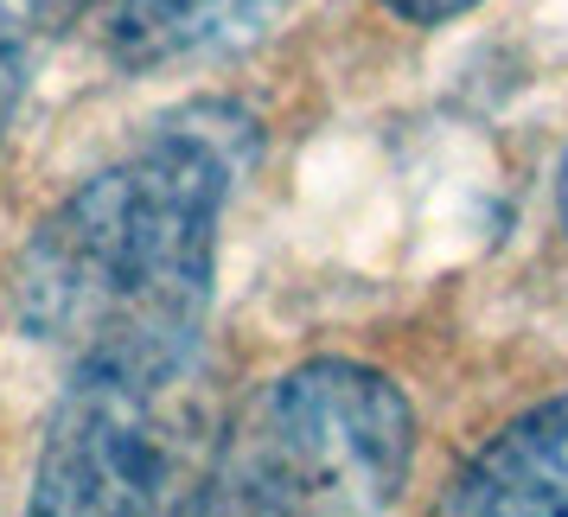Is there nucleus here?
<instances>
[{
  "label": "nucleus",
  "instance_id": "5",
  "mask_svg": "<svg viewBox=\"0 0 568 517\" xmlns=\"http://www.w3.org/2000/svg\"><path fill=\"white\" fill-rule=\"evenodd\" d=\"M287 7L294 0H115L109 52L129 71L224 58L256 45L262 32H275Z\"/></svg>",
  "mask_w": 568,
  "mask_h": 517
},
{
  "label": "nucleus",
  "instance_id": "1",
  "mask_svg": "<svg viewBox=\"0 0 568 517\" xmlns=\"http://www.w3.org/2000/svg\"><path fill=\"white\" fill-rule=\"evenodd\" d=\"M256 122L192 103L154 122L122 160L58 199L13 262L7 307L20 333L71 364H173L205 352L217 231Z\"/></svg>",
  "mask_w": 568,
  "mask_h": 517
},
{
  "label": "nucleus",
  "instance_id": "6",
  "mask_svg": "<svg viewBox=\"0 0 568 517\" xmlns=\"http://www.w3.org/2000/svg\"><path fill=\"white\" fill-rule=\"evenodd\" d=\"M83 13H90V0H0V103H13L27 71Z\"/></svg>",
  "mask_w": 568,
  "mask_h": 517
},
{
  "label": "nucleus",
  "instance_id": "3",
  "mask_svg": "<svg viewBox=\"0 0 568 517\" xmlns=\"http://www.w3.org/2000/svg\"><path fill=\"white\" fill-rule=\"evenodd\" d=\"M224 435L205 352L173 364H71L32 473L39 517L192 511Z\"/></svg>",
  "mask_w": 568,
  "mask_h": 517
},
{
  "label": "nucleus",
  "instance_id": "7",
  "mask_svg": "<svg viewBox=\"0 0 568 517\" xmlns=\"http://www.w3.org/2000/svg\"><path fill=\"white\" fill-rule=\"evenodd\" d=\"M396 20H409V27H447V20H460L473 7H486V0H384Z\"/></svg>",
  "mask_w": 568,
  "mask_h": 517
},
{
  "label": "nucleus",
  "instance_id": "4",
  "mask_svg": "<svg viewBox=\"0 0 568 517\" xmlns=\"http://www.w3.org/2000/svg\"><path fill=\"white\" fill-rule=\"evenodd\" d=\"M447 517H568V389L511 415L454 473Z\"/></svg>",
  "mask_w": 568,
  "mask_h": 517
},
{
  "label": "nucleus",
  "instance_id": "2",
  "mask_svg": "<svg viewBox=\"0 0 568 517\" xmlns=\"http://www.w3.org/2000/svg\"><path fill=\"white\" fill-rule=\"evenodd\" d=\"M415 460V403L358 358H307L262 384L211 454L192 511L224 517H358L384 511Z\"/></svg>",
  "mask_w": 568,
  "mask_h": 517
},
{
  "label": "nucleus",
  "instance_id": "8",
  "mask_svg": "<svg viewBox=\"0 0 568 517\" xmlns=\"http://www.w3.org/2000/svg\"><path fill=\"white\" fill-rule=\"evenodd\" d=\"M556 217H562V236H568V160H562V173H556Z\"/></svg>",
  "mask_w": 568,
  "mask_h": 517
}]
</instances>
